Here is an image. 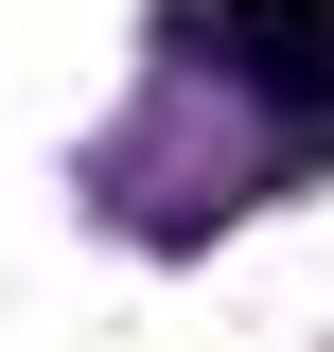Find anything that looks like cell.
<instances>
[{
  "label": "cell",
  "instance_id": "cell-1",
  "mask_svg": "<svg viewBox=\"0 0 334 352\" xmlns=\"http://www.w3.org/2000/svg\"><path fill=\"white\" fill-rule=\"evenodd\" d=\"M211 71L247 88L299 159H334V0H211Z\"/></svg>",
  "mask_w": 334,
  "mask_h": 352
}]
</instances>
